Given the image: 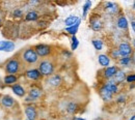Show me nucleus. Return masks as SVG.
I'll use <instances>...</instances> for the list:
<instances>
[{
  "mask_svg": "<svg viewBox=\"0 0 135 120\" xmlns=\"http://www.w3.org/2000/svg\"><path fill=\"white\" fill-rule=\"evenodd\" d=\"M23 65H34L38 63L40 57L34 51L33 47H27L17 54Z\"/></svg>",
  "mask_w": 135,
  "mask_h": 120,
  "instance_id": "1",
  "label": "nucleus"
},
{
  "mask_svg": "<svg viewBox=\"0 0 135 120\" xmlns=\"http://www.w3.org/2000/svg\"><path fill=\"white\" fill-rule=\"evenodd\" d=\"M23 66L24 65L22 64L18 55H15V56L8 58L3 65L4 71L6 72V75H17L19 72H21Z\"/></svg>",
  "mask_w": 135,
  "mask_h": 120,
  "instance_id": "2",
  "label": "nucleus"
},
{
  "mask_svg": "<svg viewBox=\"0 0 135 120\" xmlns=\"http://www.w3.org/2000/svg\"><path fill=\"white\" fill-rule=\"evenodd\" d=\"M37 69L40 70V72L43 77H48L49 78L52 75H54L55 64L50 59H43V60L38 61Z\"/></svg>",
  "mask_w": 135,
  "mask_h": 120,
  "instance_id": "3",
  "label": "nucleus"
},
{
  "mask_svg": "<svg viewBox=\"0 0 135 120\" xmlns=\"http://www.w3.org/2000/svg\"><path fill=\"white\" fill-rule=\"evenodd\" d=\"M33 49L40 58H45V57L50 56L53 51L52 47L49 45H46V44H38V45L34 46Z\"/></svg>",
  "mask_w": 135,
  "mask_h": 120,
  "instance_id": "4",
  "label": "nucleus"
},
{
  "mask_svg": "<svg viewBox=\"0 0 135 120\" xmlns=\"http://www.w3.org/2000/svg\"><path fill=\"white\" fill-rule=\"evenodd\" d=\"M89 27L96 32L101 31L103 29V22L100 16H95V15L91 16V18L89 19Z\"/></svg>",
  "mask_w": 135,
  "mask_h": 120,
  "instance_id": "5",
  "label": "nucleus"
},
{
  "mask_svg": "<svg viewBox=\"0 0 135 120\" xmlns=\"http://www.w3.org/2000/svg\"><path fill=\"white\" fill-rule=\"evenodd\" d=\"M118 50L119 52L120 57H129V56H131V54L133 52L131 45L128 44V43H122V44H119Z\"/></svg>",
  "mask_w": 135,
  "mask_h": 120,
  "instance_id": "6",
  "label": "nucleus"
},
{
  "mask_svg": "<svg viewBox=\"0 0 135 120\" xmlns=\"http://www.w3.org/2000/svg\"><path fill=\"white\" fill-rule=\"evenodd\" d=\"M24 75H25V77H26L28 80H30V81H40V80L43 78V76L41 75L40 70L37 69H27Z\"/></svg>",
  "mask_w": 135,
  "mask_h": 120,
  "instance_id": "7",
  "label": "nucleus"
},
{
  "mask_svg": "<svg viewBox=\"0 0 135 120\" xmlns=\"http://www.w3.org/2000/svg\"><path fill=\"white\" fill-rule=\"evenodd\" d=\"M104 11L111 16H115L118 15L119 12V7L117 3L114 2H105L104 3Z\"/></svg>",
  "mask_w": 135,
  "mask_h": 120,
  "instance_id": "8",
  "label": "nucleus"
},
{
  "mask_svg": "<svg viewBox=\"0 0 135 120\" xmlns=\"http://www.w3.org/2000/svg\"><path fill=\"white\" fill-rule=\"evenodd\" d=\"M118 66H115V65H112V66H108V67H105V69H103V71H102V76H103V78L104 79H106V80H112L113 79V77L117 75V72H118Z\"/></svg>",
  "mask_w": 135,
  "mask_h": 120,
  "instance_id": "9",
  "label": "nucleus"
},
{
  "mask_svg": "<svg viewBox=\"0 0 135 120\" xmlns=\"http://www.w3.org/2000/svg\"><path fill=\"white\" fill-rule=\"evenodd\" d=\"M99 95L101 96L102 100H103L104 102H106V103L112 101V98H113V94H112L104 85H102L101 87L99 88Z\"/></svg>",
  "mask_w": 135,
  "mask_h": 120,
  "instance_id": "10",
  "label": "nucleus"
},
{
  "mask_svg": "<svg viewBox=\"0 0 135 120\" xmlns=\"http://www.w3.org/2000/svg\"><path fill=\"white\" fill-rule=\"evenodd\" d=\"M0 103H1L4 108L11 109V108H14L17 103H16V100H15L13 96L6 94V95L1 96V102H0Z\"/></svg>",
  "mask_w": 135,
  "mask_h": 120,
  "instance_id": "11",
  "label": "nucleus"
},
{
  "mask_svg": "<svg viewBox=\"0 0 135 120\" xmlns=\"http://www.w3.org/2000/svg\"><path fill=\"white\" fill-rule=\"evenodd\" d=\"M25 115L27 117V119L29 120H35L37 118V112H36V109L35 107L32 106V105H27L25 107Z\"/></svg>",
  "mask_w": 135,
  "mask_h": 120,
  "instance_id": "12",
  "label": "nucleus"
},
{
  "mask_svg": "<svg viewBox=\"0 0 135 120\" xmlns=\"http://www.w3.org/2000/svg\"><path fill=\"white\" fill-rule=\"evenodd\" d=\"M15 50V43L11 40H0V51L13 52Z\"/></svg>",
  "mask_w": 135,
  "mask_h": 120,
  "instance_id": "13",
  "label": "nucleus"
},
{
  "mask_svg": "<svg viewBox=\"0 0 135 120\" xmlns=\"http://www.w3.org/2000/svg\"><path fill=\"white\" fill-rule=\"evenodd\" d=\"M62 83V78L60 75H52L48 79V84L52 87H58Z\"/></svg>",
  "mask_w": 135,
  "mask_h": 120,
  "instance_id": "14",
  "label": "nucleus"
},
{
  "mask_svg": "<svg viewBox=\"0 0 135 120\" xmlns=\"http://www.w3.org/2000/svg\"><path fill=\"white\" fill-rule=\"evenodd\" d=\"M12 90H13V92L19 96V97H24L25 95H26V90H25V88L23 87V86L21 85V84H15V85L12 86Z\"/></svg>",
  "mask_w": 135,
  "mask_h": 120,
  "instance_id": "15",
  "label": "nucleus"
},
{
  "mask_svg": "<svg viewBox=\"0 0 135 120\" xmlns=\"http://www.w3.org/2000/svg\"><path fill=\"white\" fill-rule=\"evenodd\" d=\"M103 85L105 86L113 95L114 94H117V93H118V84H115L112 80H107Z\"/></svg>",
  "mask_w": 135,
  "mask_h": 120,
  "instance_id": "16",
  "label": "nucleus"
},
{
  "mask_svg": "<svg viewBox=\"0 0 135 120\" xmlns=\"http://www.w3.org/2000/svg\"><path fill=\"white\" fill-rule=\"evenodd\" d=\"M28 96L32 100V102L37 101L42 96V90L40 88H37V87H33L28 91Z\"/></svg>",
  "mask_w": 135,
  "mask_h": 120,
  "instance_id": "17",
  "label": "nucleus"
},
{
  "mask_svg": "<svg viewBox=\"0 0 135 120\" xmlns=\"http://www.w3.org/2000/svg\"><path fill=\"white\" fill-rule=\"evenodd\" d=\"M98 61H99V64L104 69L108 67L109 64H110V58L107 54H100L98 56Z\"/></svg>",
  "mask_w": 135,
  "mask_h": 120,
  "instance_id": "18",
  "label": "nucleus"
},
{
  "mask_svg": "<svg viewBox=\"0 0 135 120\" xmlns=\"http://www.w3.org/2000/svg\"><path fill=\"white\" fill-rule=\"evenodd\" d=\"M17 82H18V77L16 75H6L3 78V83L5 85L13 86L15 85V84H17Z\"/></svg>",
  "mask_w": 135,
  "mask_h": 120,
  "instance_id": "19",
  "label": "nucleus"
},
{
  "mask_svg": "<svg viewBox=\"0 0 135 120\" xmlns=\"http://www.w3.org/2000/svg\"><path fill=\"white\" fill-rule=\"evenodd\" d=\"M117 25H118V27L119 29H122V30H127L128 29V21H127V19L125 16H123V15H120L119 17L118 18V21H117Z\"/></svg>",
  "mask_w": 135,
  "mask_h": 120,
  "instance_id": "20",
  "label": "nucleus"
},
{
  "mask_svg": "<svg viewBox=\"0 0 135 120\" xmlns=\"http://www.w3.org/2000/svg\"><path fill=\"white\" fill-rule=\"evenodd\" d=\"M126 77H127L126 74H125L123 70H119V69H118L117 75L113 77L112 81H113L115 84H120V83H123L124 81H126Z\"/></svg>",
  "mask_w": 135,
  "mask_h": 120,
  "instance_id": "21",
  "label": "nucleus"
},
{
  "mask_svg": "<svg viewBox=\"0 0 135 120\" xmlns=\"http://www.w3.org/2000/svg\"><path fill=\"white\" fill-rule=\"evenodd\" d=\"M38 19H40V15L35 11H29L25 15V21L27 22H34V21H37Z\"/></svg>",
  "mask_w": 135,
  "mask_h": 120,
  "instance_id": "22",
  "label": "nucleus"
},
{
  "mask_svg": "<svg viewBox=\"0 0 135 120\" xmlns=\"http://www.w3.org/2000/svg\"><path fill=\"white\" fill-rule=\"evenodd\" d=\"M80 23H81V19H79V21L73 25V26H70V27H66V31H67L69 34H71L72 36L75 35L78 32V29H79V26H80Z\"/></svg>",
  "mask_w": 135,
  "mask_h": 120,
  "instance_id": "23",
  "label": "nucleus"
},
{
  "mask_svg": "<svg viewBox=\"0 0 135 120\" xmlns=\"http://www.w3.org/2000/svg\"><path fill=\"white\" fill-rule=\"evenodd\" d=\"M79 19H80V18L76 17V16H69V17L65 20V24H66L67 27L73 26V25H75V24L79 21Z\"/></svg>",
  "mask_w": 135,
  "mask_h": 120,
  "instance_id": "24",
  "label": "nucleus"
},
{
  "mask_svg": "<svg viewBox=\"0 0 135 120\" xmlns=\"http://www.w3.org/2000/svg\"><path fill=\"white\" fill-rule=\"evenodd\" d=\"M78 110H79L78 103H74V102H71V103L67 106V111H68V113H70V114H75Z\"/></svg>",
  "mask_w": 135,
  "mask_h": 120,
  "instance_id": "25",
  "label": "nucleus"
},
{
  "mask_svg": "<svg viewBox=\"0 0 135 120\" xmlns=\"http://www.w3.org/2000/svg\"><path fill=\"white\" fill-rule=\"evenodd\" d=\"M131 61H132V57L131 56H129V57H120L118 59V63L120 65H123V66H128L131 63Z\"/></svg>",
  "mask_w": 135,
  "mask_h": 120,
  "instance_id": "26",
  "label": "nucleus"
},
{
  "mask_svg": "<svg viewBox=\"0 0 135 120\" xmlns=\"http://www.w3.org/2000/svg\"><path fill=\"white\" fill-rule=\"evenodd\" d=\"M90 6H91V1H89V0H87V1H85L84 5H83V7H82V11H83V15H82V18L85 19L86 16H87V13H88V11L90 9Z\"/></svg>",
  "mask_w": 135,
  "mask_h": 120,
  "instance_id": "27",
  "label": "nucleus"
},
{
  "mask_svg": "<svg viewBox=\"0 0 135 120\" xmlns=\"http://www.w3.org/2000/svg\"><path fill=\"white\" fill-rule=\"evenodd\" d=\"M91 44L94 46V48L97 50V51H101L103 49V41L101 39H93L91 40Z\"/></svg>",
  "mask_w": 135,
  "mask_h": 120,
  "instance_id": "28",
  "label": "nucleus"
},
{
  "mask_svg": "<svg viewBox=\"0 0 135 120\" xmlns=\"http://www.w3.org/2000/svg\"><path fill=\"white\" fill-rule=\"evenodd\" d=\"M78 46H79V40L75 35H73L72 38H71V50L75 51L78 48Z\"/></svg>",
  "mask_w": 135,
  "mask_h": 120,
  "instance_id": "29",
  "label": "nucleus"
},
{
  "mask_svg": "<svg viewBox=\"0 0 135 120\" xmlns=\"http://www.w3.org/2000/svg\"><path fill=\"white\" fill-rule=\"evenodd\" d=\"M108 56H109V58H112V59H114V60H118V59L120 58V55H119V52H118V49L111 50Z\"/></svg>",
  "mask_w": 135,
  "mask_h": 120,
  "instance_id": "30",
  "label": "nucleus"
},
{
  "mask_svg": "<svg viewBox=\"0 0 135 120\" xmlns=\"http://www.w3.org/2000/svg\"><path fill=\"white\" fill-rule=\"evenodd\" d=\"M13 16L15 18H22L23 17V11L21 8H16L13 12Z\"/></svg>",
  "mask_w": 135,
  "mask_h": 120,
  "instance_id": "31",
  "label": "nucleus"
},
{
  "mask_svg": "<svg viewBox=\"0 0 135 120\" xmlns=\"http://www.w3.org/2000/svg\"><path fill=\"white\" fill-rule=\"evenodd\" d=\"M126 81L128 83H135V74H131V75H128L126 77Z\"/></svg>",
  "mask_w": 135,
  "mask_h": 120,
  "instance_id": "32",
  "label": "nucleus"
},
{
  "mask_svg": "<svg viewBox=\"0 0 135 120\" xmlns=\"http://www.w3.org/2000/svg\"><path fill=\"white\" fill-rule=\"evenodd\" d=\"M126 102V96L125 95H119L118 98H117V103H125Z\"/></svg>",
  "mask_w": 135,
  "mask_h": 120,
  "instance_id": "33",
  "label": "nucleus"
},
{
  "mask_svg": "<svg viewBox=\"0 0 135 120\" xmlns=\"http://www.w3.org/2000/svg\"><path fill=\"white\" fill-rule=\"evenodd\" d=\"M37 25H38L40 27H46V26H47V23H46V22H38Z\"/></svg>",
  "mask_w": 135,
  "mask_h": 120,
  "instance_id": "34",
  "label": "nucleus"
},
{
  "mask_svg": "<svg viewBox=\"0 0 135 120\" xmlns=\"http://www.w3.org/2000/svg\"><path fill=\"white\" fill-rule=\"evenodd\" d=\"M29 4L30 5H37V4H40V1H29Z\"/></svg>",
  "mask_w": 135,
  "mask_h": 120,
  "instance_id": "35",
  "label": "nucleus"
},
{
  "mask_svg": "<svg viewBox=\"0 0 135 120\" xmlns=\"http://www.w3.org/2000/svg\"><path fill=\"white\" fill-rule=\"evenodd\" d=\"M131 25H132V28H133V30H134V32H135V21H132Z\"/></svg>",
  "mask_w": 135,
  "mask_h": 120,
  "instance_id": "36",
  "label": "nucleus"
},
{
  "mask_svg": "<svg viewBox=\"0 0 135 120\" xmlns=\"http://www.w3.org/2000/svg\"><path fill=\"white\" fill-rule=\"evenodd\" d=\"M73 120H85L84 118H81V117H74Z\"/></svg>",
  "mask_w": 135,
  "mask_h": 120,
  "instance_id": "37",
  "label": "nucleus"
},
{
  "mask_svg": "<svg viewBox=\"0 0 135 120\" xmlns=\"http://www.w3.org/2000/svg\"><path fill=\"white\" fill-rule=\"evenodd\" d=\"M129 120H135V115H133V116H131V117H130V119Z\"/></svg>",
  "mask_w": 135,
  "mask_h": 120,
  "instance_id": "38",
  "label": "nucleus"
},
{
  "mask_svg": "<svg viewBox=\"0 0 135 120\" xmlns=\"http://www.w3.org/2000/svg\"><path fill=\"white\" fill-rule=\"evenodd\" d=\"M133 9H134V11H135V1H134V2H133Z\"/></svg>",
  "mask_w": 135,
  "mask_h": 120,
  "instance_id": "39",
  "label": "nucleus"
},
{
  "mask_svg": "<svg viewBox=\"0 0 135 120\" xmlns=\"http://www.w3.org/2000/svg\"><path fill=\"white\" fill-rule=\"evenodd\" d=\"M1 25H2V21H1V19H0V27H1Z\"/></svg>",
  "mask_w": 135,
  "mask_h": 120,
  "instance_id": "40",
  "label": "nucleus"
},
{
  "mask_svg": "<svg viewBox=\"0 0 135 120\" xmlns=\"http://www.w3.org/2000/svg\"><path fill=\"white\" fill-rule=\"evenodd\" d=\"M133 44H134V50H135V40H133Z\"/></svg>",
  "mask_w": 135,
  "mask_h": 120,
  "instance_id": "41",
  "label": "nucleus"
},
{
  "mask_svg": "<svg viewBox=\"0 0 135 120\" xmlns=\"http://www.w3.org/2000/svg\"><path fill=\"white\" fill-rule=\"evenodd\" d=\"M0 102H1V95H0Z\"/></svg>",
  "mask_w": 135,
  "mask_h": 120,
  "instance_id": "42",
  "label": "nucleus"
},
{
  "mask_svg": "<svg viewBox=\"0 0 135 120\" xmlns=\"http://www.w3.org/2000/svg\"><path fill=\"white\" fill-rule=\"evenodd\" d=\"M26 120H29V119H26Z\"/></svg>",
  "mask_w": 135,
  "mask_h": 120,
  "instance_id": "43",
  "label": "nucleus"
}]
</instances>
